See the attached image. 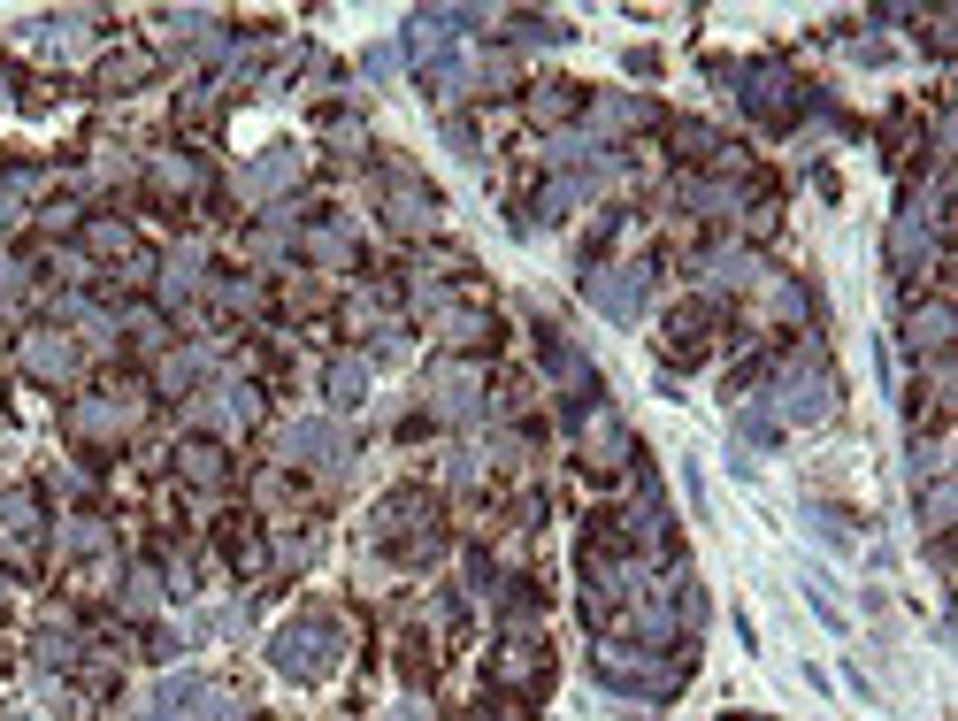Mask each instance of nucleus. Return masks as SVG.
<instances>
[{"instance_id":"f257e3e1","label":"nucleus","mask_w":958,"mask_h":721,"mask_svg":"<svg viewBox=\"0 0 958 721\" xmlns=\"http://www.w3.org/2000/svg\"><path fill=\"white\" fill-rule=\"evenodd\" d=\"M337 653V622L330 614H300L292 629H277V668L284 676H322Z\"/></svg>"},{"instance_id":"f03ea898","label":"nucleus","mask_w":958,"mask_h":721,"mask_svg":"<svg viewBox=\"0 0 958 721\" xmlns=\"http://www.w3.org/2000/svg\"><path fill=\"white\" fill-rule=\"evenodd\" d=\"M775 407H783V415H798V422H812V415H828V407H836V384H828V376H820L812 360H798V368L783 376Z\"/></svg>"},{"instance_id":"7ed1b4c3","label":"nucleus","mask_w":958,"mask_h":721,"mask_svg":"<svg viewBox=\"0 0 958 721\" xmlns=\"http://www.w3.org/2000/svg\"><path fill=\"white\" fill-rule=\"evenodd\" d=\"M591 292H599V308H606L614 323H637L652 277H644V269H606V277H591Z\"/></svg>"},{"instance_id":"20e7f679","label":"nucleus","mask_w":958,"mask_h":721,"mask_svg":"<svg viewBox=\"0 0 958 721\" xmlns=\"http://www.w3.org/2000/svg\"><path fill=\"white\" fill-rule=\"evenodd\" d=\"M23 368L31 376H69V346L62 338H23Z\"/></svg>"},{"instance_id":"39448f33","label":"nucleus","mask_w":958,"mask_h":721,"mask_svg":"<svg viewBox=\"0 0 958 721\" xmlns=\"http://www.w3.org/2000/svg\"><path fill=\"white\" fill-rule=\"evenodd\" d=\"M292 170H300V154H269V162H254L246 192H284V184H292Z\"/></svg>"},{"instance_id":"423d86ee","label":"nucleus","mask_w":958,"mask_h":721,"mask_svg":"<svg viewBox=\"0 0 958 721\" xmlns=\"http://www.w3.org/2000/svg\"><path fill=\"white\" fill-rule=\"evenodd\" d=\"M360 384H368V376H360V360H337V368H330V399H345V407H353V399H360Z\"/></svg>"},{"instance_id":"0eeeda50","label":"nucleus","mask_w":958,"mask_h":721,"mask_svg":"<svg viewBox=\"0 0 958 721\" xmlns=\"http://www.w3.org/2000/svg\"><path fill=\"white\" fill-rule=\"evenodd\" d=\"M184 476H200V484H215V476H223V461H215L207 445H184Z\"/></svg>"},{"instance_id":"6e6552de","label":"nucleus","mask_w":958,"mask_h":721,"mask_svg":"<svg viewBox=\"0 0 958 721\" xmlns=\"http://www.w3.org/2000/svg\"><path fill=\"white\" fill-rule=\"evenodd\" d=\"M123 599H131V614H154L161 583H154V575H131V591H123Z\"/></svg>"},{"instance_id":"1a4fd4ad","label":"nucleus","mask_w":958,"mask_h":721,"mask_svg":"<svg viewBox=\"0 0 958 721\" xmlns=\"http://www.w3.org/2000/svg\"><path fill=\"white\" fill-rule=\"evenodd\" d=\"M391 721H430V707H422V699H407V707H391Z\"/></svg>"}]
</instances>
